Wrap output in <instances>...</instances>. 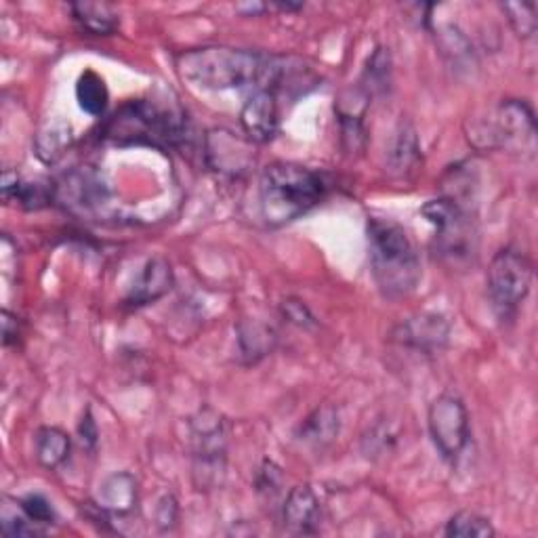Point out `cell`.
Listing matches in <instances>:
<instances>
[{
    "label": "cell",
    "instance_id": "33",
    "mask_svg": "<svg viewBox=\"0 0 538 538\" xmlns=\"http://www.w3.org/2000/svg\"><path fill=\"white\" fill-rule=\"evenodd\" d=\"M280 480H282L280 467H276L272 461H265L259 475V490H278Z\"/></svg>",
    "mask_w": 538,
    "mask_h": 538
},
{
    "label": "cell",
    "instance_id": "32",
    "mask_svg": "<svg viewBox=\"0 0 538 538\" xmlns=\"http://www.w3.org/2000/svg\"><path fill=\"white\" fill-rule=\"evenodd\" d=\"M78 438L82 442V446L85 448H95L97 446V438H99V433H97V425L93 421V415H91V410L85 412V417H82L80 425H78Z\"/></svg>",
    "mask_w": 538,
    "mask_h": 538
},
{
    "label": "cell",
    "instance_id": "12",
    "mask_svg": "<svg viewBox=\"0 0 538 538\" xmlns=\"http://www.w3.org/2000/svg\"><path fill=\"white\" fill-rule=\"evenodd\" d=\"M240 124L246 139L267 143L278 131V95L269 89H257L244 101Z\"/></svg>",
    "mask_w": 538,
    "mask_h": 538
},
{
    "label": "cell",
    "instance_id": "10",
    "mask_svg": "<svg viewBox=\"0 0 538 538\" xmlns=\"http://www.w3.org/2000/svg\"><path fill=\"white\" fill-rule=\"evenodd\" d=\"M391 339L402 347L419 351V354L433 356L440 354V351L448 345L450 324L442 314L425 312L419 316H412L400 326L393 328Z\"/></svg>",
    "mask_w": 538,
    "mask_h": 538
},
{
    "label": "cell",
    "instance_id": "21",
    "mask_svg": "<svg viewBox=\"0 0 538 538\" xmlns=\"http://www.w3.org/2000/svg\"><path fill=\"white\" fill-rule=\"evenodd\" d=\"M337 433H339V412L330 404H326L322 408H316L312 415L305 419L299 436L305 444L326 446L337 438Z\"/></svg>",
    "mask_w": 538,
    "mask_h": 538
},
{
    "label": "cell",
    "instance_id": "17",
    "mask_svg": "<svg viewBox=\"0 0 538 538\" xmlns=\"http://www.w3.org/2000/svg\"><path fill=\"white\" fill-rule=\"evenodd\" d=\"M70 9L82 32L110 36L118 28V15L108 3H74Z\"/></svg>",
    "mask_w": 538,
    "mask_h": 538
},
{
    "label": "cell",
    "instance_id": "15",
    "mask_svg": "<svg viewBox=\"0 0 538 538\" xmlns=\"http://www.w3.org/2000/svg\"><path fill=\"white\" fill-rule=\"evenodd\" d=\"M95 503L110 517H124L131 515L137 507V480L129 471L112 473L110 478L101 482Z\"/></svg>",
    "mask_w": 538,
    "mask_h": 538
},
{
    "label": "cell",
    "instance_id": "31",
    "mask_svg": "<svg viewBox=\"0 0 538 538\" xmlns=\"http://www.w3.org/2000/svg\"><path fill=\"white\" fill-rule=\"evenodd\" d=\"M282 312H284L286 320H291L297 326H312L314 324V316L309 314V309L297 299L284 301L282 303Z\"/></svg>",
    "mask_w": 538,
    "mask_h": 538
},
{
    "label": "cell",
    "instance_id": "30",
    "mask_svg": "<svg viewBox=\"0 0 538 538\" xmlns=\"http://www.w3.org/2000/svg\"><path fill=\"white\" fill-rule=\"evenodd\" d=\"M179 507L173 494H164L156 507V524L160 530H171L177 524Z\"/></svg>",
    "mask_w": 538,
    "mask_h": 538
},
{
    "label": "cell",
    "instance_id": "16",
    "mask_svg": "<svg viewBox=\"0 0 538 538\" xmlns=\"http://www.w3.org/2000/svg\"><path fill=\"white\" fill-rule=\"evenodd\" d=\"M55 198L80 206V209H93L103 200V185L91 173H72L64 183L55 185Z\"/></svg>",
    "mask_w": 538,
    "mask_h": 538
},
{
    "label": "cell",
    "instance_id": "14",
    "mask_svg": "<svg viewBox=\"0 0 538 538\" xmlns=\"http://www.w3.org/2000/svg\"><path fill=\"white\" fill-rule=\"evenodd\" d=\"M284 528L291 534H316L320 522L318 496L309 486H295L282 507Z\"/></svg>",
    "mask_w": 538,
    "mask_h": 538
},
{
    "label": "cell",
    "instance_id": "11",
    "mask_svg": "<svg viewBox=\"0 0 538 538\" xmlns=\"http://www.w3.org/2000/svg\"><path fill=\"white\" fill-rule=\"evenodd\" d=\"M206 160L221 175H242L255 160L253 141H244L225 129H215L206 135Z\"/></svg>",
    "mask_w": 538,
    "mask_h": 538
},
{
    "label": "cell",
    "instance_id": "7",
    "mask_svg": "<svg viewBox=\"0 0 538 538\" xmlns=\"http://www.w3.org/2000/svg\"><path fill=\"white\" fill-rule=\"evenodd\" d=\"M194 482L198 490H211L223 482L227 459V433L223 417L213 408H202L192 419Z\"/></svg>",
    "mask_w": 538,
    "mask_h": 538
},
{
    "label": "cell",
    "instance_id": "28",
    "mask_svg": "<svg viewBox=\"0 0 538 538\" xmlns=\"http://www.w3.org/2000/svg\"><path fill=\"white\" fill-rule=\"evenodd\" d=\"M19 507L36 526H49L55 522V509L43 494H28L19 501Z\"/></svg>",
    "mask_w": 538,
    "mask_h": 538
},
{
    "label": "cell",
    "instance_id": "20",
    "mask_svg": "<svg viewBox=\"0 0 538 538\" xmlns=\"http://www.w3.org/2000/svg\"><path fill=\"white\" fill-rule=\"evenodd\" d=\"M36 459L45 469L64 465L70 454V436L59 427H43L36 431Z\"/></svg>",
    "mask_w": 538,
    "mask_h": 538
},
{
    "label": "cell",
    "instance_id": "23",
    "mask_svg": "<svg viewBox=\"0 0 538 538\" xmlns=\"http://www.w3.org/2000/svg\"><path fill=\"white\" fill-rule=\"evenodd\" d=\"M238 343L242 356L248 358V362H257L263 356H267L274 347V333L263 324H242L238 328Z\"/></svg>",
    "mask_w": 538,
    "mask_h": 538
},
{
    "label": "cell",
    "instance_id": "34",
    "mask_svg": "<svg viewBox=\"0 0 538 538\" xmlns=\"http://www.w3.org/2000/svg\"><path fill=\"white\" fill-rule=\"evenodd\" d=\"M19 337V322L7 309L3 312V343L9 347L11 343H17Z\"/></svg>",
    "mask_w": 538,
    "mask_h": 538
},
{
    "label": "cell",
    "instance_id": "29",
    "mask_svg": "<svg viewBox=\"0 0 538 538\" xmlns=\"http://www.w3.org/2000/svg\"><path fill=\"white\" fill-rule=\"evenodd\" d=\"M442 49H444V55H448L454 64H461V61L471 59L469 40L452 26L444 28V32H442Z\"/></svg>",
    "mask_w": 538,
    "mask_h": 538
},
{
    "label": "cell",
    "instance_id": "4",
    "mask_svg": "<svg viewBox=\"0 0 538 538\" xmlns=\"http://www.w3.org/2000/svg\"><path fill=\"white\" fill-rule=\"evenodd\" d=\"M190 127L177 103L133 101L108 124L106 137L116 146H181Z\"/></svg>",
    "mask_w": 538,
    "mask_h": 538
},
{
    "label": "cell",
    "instance_id": "25",
    "mask_svg": "<svg viewBox=\"0 0 538 538\" xmlns=\"http://www.w3.org/2000/svg\"><path fill=\"white\" fill-rule=\"evenodd\" d=\"M503 11L509 19L511 28L520 38H532L538 28L536 5L534 3H505Z\"/></svg>",
    "mask_w": 538,
    "mask_h": 538
},
{
    "label": "cell",
    "instance_id": "3",
    "mask_svg": "<svg viewBox=\"0 0 538 538\" xmlns=\"http://www.w3.org/2000/svg\"><path fill=\"white\" fill-rule=\"evenodd\" d=\"M326 185L312 169L291 162H274L259 179V209L267 225H286L322 200Z\"/></svg>",
    "mask_w": 538,
    "mask_h": 538
},
{
    "label": "cell",
    "instance_id": "22",
    "mask_svg": "<svg viewBox=\"0 0 538 538\" xmlns=\"http://www.w3.org/2000/svg\"><path fill=\"white\" fill-rule=\"evenodd\" d=\"M76 99L82 112H87L91 116H101L106 112L110 101L106 80L93 70L82 72L76 82Z\"/></svg>",
    "mask_w": 538,
    "mask_h": 538
},
{
    "label": "cell",
    "instance_id": "1",
    "mask_svg": "<svg viewBox=\"0 0 538 538\" xmlns=\"http://www.w3.org/2000/svg\"><path fill=\"white\" fill-rule=\"evenodd\" d=\"M269 59L234 47H200L183 51L175 57V68L190 85L225 91L261 85L267 72Z\"/></svg>",
    "mask_w": 538,
    "mask_h": 538
},
{
    "label": "cell",
    "instance_id": "8",
    "mask_svg": "<svg viewBox=\"0 0 538 538\" xmlns=\"http://www.w3.org/2000/svg\"><path fill=\"white\" fill-rule=\"evenodd\" d=\"M429 433L431 440L446 461H457L469 444V412L461 398L444 396L433 400L429 406Z\"/></svg>",
    "mask_w": 538,
    "mask_h": 538
},
{
    "label": "cell",
    "instance_id": "13",
    "mask_svg": "<svg viewBox=\"0 0 538 538\" xmlns=\"http://www.w3.org/2000/svg\"><path fill=\"white\" fill-rule=\"evenodd\" d=\"M173 288V269L164 257H154L141 269L139 278L135 280L131 293L124 303L131 307H143L158 301Z\"/></svg>",
    "mask_w": 538,
    "mask_h": 538
},
{
    "label": "cell",
    "instance_id": "2",
    "mask_svg": "<svg viewBox=\"0 0 538 538\" xmlns=\"http://www.w3.org/2000/svg\"><path fill=\"white\" fill-rule=\"evenodd\" d=\"M368 255L372 278L385 297H404L421 280V261L402 225L391 219L368 221Z\"/></svg>",
    "mask_w": 538,
    "mask_h": 538
},
{
    "label": "cell",
    "instance_id": "24",
    "mask_svg": "<svg viewBox=\"0 0 538 538\" xmlns=\"http://www.w3.org/2000/svg\"><path fill=\"white\" fill-rule=\"evenodd\" d=\"M444 534L450 538H490L496 530L484 515L475 511H459L448 520Z\"/></svg>",
    "mask_w": 538,
    "mask_h": 538
},
{
    "label": "cell",
    "instance_id": "26",
    "mask_svg": "<svg viewBox=\"0 0 538 538\" xmlns=\"http://www.w3.org/2000/svg\"><path fill=\"white\" fill-rule=\"evenodd\" d=\"M389 76H391V59L385 49H377L372 53L368 68H366V89L368 93H383L389 87Z\"/></svg>",
    "mask_w": 538,
    "mask_h": 538
},
{
    "label": "cell",
    "instance_id": "6",
    "mask_svg": "<svg viewBox=\"0 0 538 538\" xmlns=\"http://www.w3.org/2000/svg\"><path fill=\"white\" fill-rule=\"evenodd\" d=\"M530 284L532 263L522 251L509 246L494 255L488 267V297L499 320L515 318L530 291Z\"/></svg>",
    "mask_w": 538,
    "mask_h": 538
},
{
    "label": "cell",
    "instance_id": "27",
    "mask_svg": "<svg viewBox=\"0 0 538 538\" xmlns=\"http://www.w3.org/2000/svg\"><path fill=\"white\" fill-rule=\"evenodd\" d=\"M0 524H3V534L11 538L40 534L38 526L30 522L28 515L22 511V507H19V501H15L13 511L9 509V505H3V517H0Z\"/></svg>",
    "mask_w": 538,
    "mask_h": 538
},
{
    "label": "cell",
    "instance_id": "19",
    "mask_svg": "<svg viewBox=\"0 0 538 538\" xmlns=\"http://www.w3.org/2000/svg\"><path fill=\"white\" fill-rule=\"evenodd\" d=\"M72 143V127L68 122L53 118L36 135V156L45 164L57 162Z\"/></svg>",
    "mask_w": 538,
    "mask_h": 538
},
{
    "label": "cell",
    "instance_id": "9",
    "mask_svg": "<svg viewBox=\"0 0 538 538\" xmlns=\"http://www.w3.org/2000/svg\"><path fill=\"white\" fill-rule=\"evenodd\" d=\"M486 143L515 152H532L536 139V122L528 103L520 99L503 101L496 118L486 127Z\"/></svg>",
    "mask_w": 538,
    "mask_h": 538
},
{
    "label": "cell",
    "instance_id": "5",
    "mask_svg": "<svg viewBox=\"0 0 538 538\" xmlns=\"http://www.w3.org/2000/svg\"><path fill=\"white\" fill-rule=\"evenodd\" d=\"M421 213L436 227V238H433L436 255L454 269L473 265L478 255V227L463 202L444 196L429 200Z\"/></svg>",
    "mask_w": 538,
    "mask_h": 538
},
{
    "label": "cell",
    "instance_id": "18",
    "mask_svg": "<svg viewBox=\"0 0 538 538\" xmlns=\"http://www.w3.org/2000/svg\"><path fill=\"white\" fill-rule=\"evenodd\" d=\"M419 139L410 122H402L389 148V171L393 175H406L419 162Z\"/></svg>",
    "mask_w": 538,
    "mask_h": 538
}]
</instances>
